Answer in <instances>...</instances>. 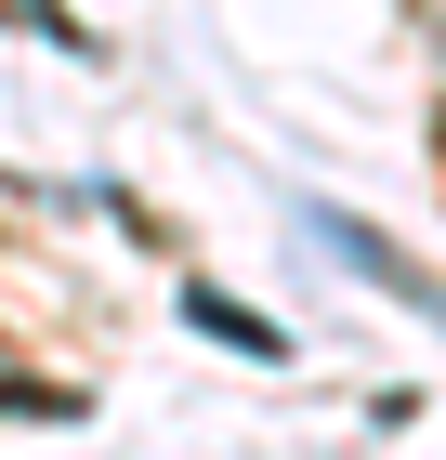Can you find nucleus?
<instances>
[{"label": "nucleus", "mask_w": 446, "mask_h": 460, "mask_svg": "<svg viewBox=\"0 0 446 460\" xmlns=\"http://www.w3.org/2000/svg\"><path fill=\"white\" fill-rule=\"evenodd\" d=\"M315 237L342 250V263H368V277H380V289H394V303H433V277H420L407 250H380V237H368V224H342V211H315Z\"/></svg>", "instance_id": "1"}]
</instances>
